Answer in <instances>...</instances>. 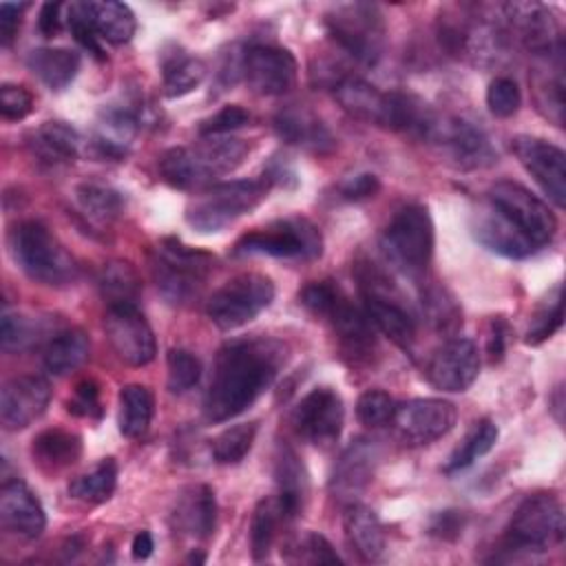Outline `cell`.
I'll use <instances>...</instances> for the list:
<instances>
[{"mask_svg": "<svg viewBox=\"0 0 566 566\" xmlns=\"http://www.w3.org/2000/svg\"><path fill=\"white\" fill-rule=\"evenodd\" d=\"M396 413V400L382 389H367L356 402V418L367 427H382L391 422Z\"/></svg>", "mask_w": 566, "mask_h": 566, "instance_id": "obj_50", "label": "cell"}, {"mask_svg": "<svg viewBox=\"0 0 566 566\" xmlns=\"http://www.w3.org/2000/svg\"><path fill=\"white\" fill-rule=\"evenodd\" d=\"M250 122V113L245 108H241L239 104H228L221 111H217L212 117L203 119L199 126L201 137H210V135H230L232 130L245 126Z\"/></svg>", "mask_w": 566, "mask_h": 566, "instance_id": "obj_54", "label": "cell"}, {"mask_svg": "<svg viewBox=\"0 0 566 566\" xmlns=\"http://www.w3.org/2000/svg\"><path fill=\"white\" fill-rule=\"evenodd\" d=\"M170 520L175 531L195 539H208L214 533L217 524L214 491L206 484L188 486L179 493Z\"/></svg>", "mask_w": 566, "mask_h": 566, "instance_id": "obj_25", "label": "cell"}, {"mask_svg": "<svg viewBox=\"0 0 566 566\" xmlns=\"http://www.w3.org/2000/svg\"><path fill=\"white\" fill-rule=\"evenodd\" d=\"M97 396H99V391H97V385L93 380L80 382L77 389H75L73 400H69V411H73L77 416H91L99 405Z\"/></svg>", "mask_w": 566, "mask_h": 566, "instance_id": "obj_58", "label": "cell"}, {"mask_svg": "<svg viewBox=\"0 0 566 566\" xmlns=\"http://www.w3.org/2000/svg\"><path fill=\"white\" fill-rule=\"evenodd\" d=\"M106 338L117 354L130 367L148 365L157 354L155 334L146 321V316L137 310V305H113L104 316Z\"/></svg>", "mask_w": 566, "mask_h": 566, "instance_id": "obj_16", "label": "cell"}, {"mask_svg": "<svg viewBox=\"0 0 566 566\" xmlns=\"http://www.w3.org/2000/svg\"><path fill=\"white\" fill-rule=\"evenodd\" d=\"M38 29L44 38H53L62 29V4L44 2L38 13Z\"/></svg>", "mask_w": 566, "mask_h": 566, "instance_id": "obj_60", "label": "cell"}, {"mask_svg": "<svg viewBox=\"0 0 566 566\" xmlns=\"http://www.w3.org/2000/svg\"><path fill=\"white\" fill-rule=\"evenodd\" d=\"M486 106L495 117H513L522 106L520 86L511 77H495L486 88Z\"/></svg>", "mask_w": 566, "mask_h": 566, "instance_id": "obj_52", "label": "cell"}, {"mask_svg": "<svg viewBox=\"0 0 566 566\" xmlns=\"http://www.w3.org/2000/svg\"><path fill=\"white\" fill-rule=\"evenodd\" d=\"M66 20H69V29H71V33H73V38L91 53V55H95L97 60H104L106 55H104V49H102V38L97 35V31H95V27H93V20H91V15H88V7H86V2H73V4H69V15H66Z\"/></svg>", "mask_w": 566, "mask_h": 566, "instance_id": "obj_51", "label": "cell"}, {"mask_svg": "<svg viewBox=\"0 0 566 566\" xmlns=\"http://www.w3.org/2000/svg\"><path fill=\"white\" fill-rule=\"evenodd\" d=\"M343 531L347 544L365 562H376L385 553V531L376 511L360 502H349L343 513Z\"/></svg>", "mask_w": 566, "mask_h": 566, "instance_id": "obj_28", "label": "cell"}, {"mask_svg": "<svg viewBox=\"0 0 566 566\" xmlns=\"http://www.w3.org/2000/svg\"><path fill=\"white\" fill-rule=\"evenodd\" d=\"M462 526H464V515L460 511H442L433 517L429 531L436 537L455 539L462 533Z\"/></svg>", "mask_w": 566, "mask_h": 566, "instance_id": "obj_59", "label": "cell"}, {"mask_svg": "<svg viewBox=\"0 0 566 566\" xmlns=\"http://www.w3.org/2000/svg\"><path fill=\"white\" fill-rule=\"evenodd\" d=\"M285 562L292 564H343L340 555L321 533L307 531L296 537L287 548H281Z\"/></svg>", "mask_w": 566, "mask_h": 566, "instance_id": "obj_48", "label": "cell"}, {"mask_svg": "<svg viewBox=\"0 0 566 566\" xmlns=\"http://www.w3.org/2000/svg\"><path fill=\"white\" fill-rule=\"evenodd\" d=\"M31 455L44 473H60L80 460L82 438L60 427L44 429L33 438Z\"/></svg>", "mask_w": 566, "mask_h": 566, "instance_id": "obj_29", "label": "cell"}, {"mask_svg": "<svg viewBox=\"0 0 566 566\" xmlns=\"http://www.w3.org/2000/svg\"><path fill=\"white\" fill-rule=\"evenodd\" d=\"M535 97L539 111L553 119L555 126H564V80L562 73L555 77L535 80Z\"/></svg>", "mask_w": 566, "mask_h": 566, "instance_id": "obj_53", "label": "cell"}, {"mask_svg": "<svg viewBox=\"0 0 566 566\" xmlns=\"http://www.w3.org/2000/svg\"><path fill=\"white\" fill-rule=\"evenodd\" d=\"M88 354H91L88 336L82 329L71 327V329L57 332L49 340L44 349V367L53 376H66L80 369L86 363Z\"/></svg>", "mask_w": 566, "mask_h": 566, "instance_id": "obj_34", "label": "cell"}, {"mask_svg": "<svg viewBox=\"0 0 566 566\" xmlns=\"http://www.w3.org/2000/svg\"><path fill=\"white\" fill-rule=\"evenodd\" d=\"M139 128L137 113L128 106H108L102 111L95 130V148L104 157L119 159L126 155L135 133Z\"/></svg>", "mask_w": 566, "mask_h": 566, "instance_id": "obj_31", "label": "cell"}, {"mask_svg": "<svg viewBox=\"0 0 566 566\" xmlns=\"http://www.w3.org/2000/svg\"><path fill=\"white\" fill-rule=\"evenodd\" d=\"M248 86L259 95H283L296 82V60L287 49L272 44H254L241 60Z\"/></svg>", "mask_w": 566, "mask_h": 566, "instance_id": "obj_20", "label": "cell"}, {"mask_svg": "<svg viewBox=\"0 0 566 566\" xmlns=\"http://www.w3.org/2000/svg\"><path fill=\"white\" fill-rule=\"evenodd\" d=\"M155 413V398L146 385H124L119 389V413L117 424L122 436L139 438L148 431Z\"/></svg>", "mask_w": 566, "mask_h": 566, "instance_id": "obj_35", "label": "cell"}, {"mask_svg": "<svg viewBox=\"0 0 566 566\" xmlns=\"http://www.w3.org/2000/svg\"><path fill=\"white\" fill-rule=\"evenodd\" d=\"M285 360L287 349L276 338L250 336L226 343L214 358L203 418L226 422L241 416L274 382Z\"/></svg>", "mask_w": 566, "mask_h": 566, "instance_id": "obj_1", "label": "cell"}, {"mask_svg": "<svg viewBox=\"0 0 566 566\" xmlns=\"http://www.w3.org/2000/svg\"><path fill=\"white\" fill-rule=\"evenodd\" d=\"M155 544H153V535L148 531H139L135 537H133V544H130V551H133V557L135 559H146L150 557Z\"/></svg>", "mask_w": 566, "mask_h": 566, "instance_id": "obj_62", "label": "cell"}, {"mask_svg": "<svg viewBox=\"0 0 566 566\" xmlns=\"http://www.w3.org/2000/svg\"><path fill=\"white\" fill-rule=\"evenodd\" d=\"M564 511L555 495H526L509 520L502 551L509 555L544 553L564 539Z\"/></svg>", "mask_w": 566, "mask_h": 566, "instance_id": "obj_7", "label": "cell"}, {"mask_svg": "<svg viewBox=\"0 0 566 566\" xmlns=\"http://www.w3.org/2000/svg\"><path fill=\"white\" fill-rule=\"evenodd\" d=\"M270 186L265 177L214 184L188 201L186 221L201 234L221 232L239 217L252 212L268 197Z\"/></svg>", "mask_w": 566, "mask_h": 566, "instance_id": "obj_5", "label": "cell"}, {"mask_svg": "<svg viewBox=\"0 0 566 566\" xmlns=\"http://www.w3.org/2000/svg\"><path fill=\"white\" fill-rule=\"evenodd\" d=\"M489 206L513 223L535 248L553 241L557 217L539 197L515 181H495L489 188Z\"/></svg>", "mask_w": 566, "mask_h": 566, "instance_id": "obj_12", "label": "cell"}, {"mask_svg": "<svg viewBox=\"0 0 566 566\" xmlns=\"http://www.w3.org/2000/svg\"><path fill=\"white\" fill-rule=\"evenodd\" d=\"M380 190V181L376 175L371 172H360L349 177L343 186H340V197L347 201H363L374 197Z\"/></svg>", "mask_w": 566, "mask_h": 566, "instance_id": "obj_56", "label": "cell"}, {"mask_svg": "<svg viewBox=\"0 0 566 566\" xmlns=\"http://www.w3.org/2000/svg\"><path fill=\"white\" fill-rule=\"evenodd\" d=\"M497 442V424L489 418H482L473 424V429L467 433L462 444L451 453L449 462L444 464L447 473H455L460 469L471 467L478 458L489 453Z\"/></svg>", "mask_w": 566, "mask_h": 566, "instance_id": "obj_44", "label": "cell"}, {"mask_svg": "<svg viewBox=\"0 0 566 566\" xmlns=\"http://www.w3.org/2000/svg\"><path fill=\"white\" fill-rule=\"evenodd\" d=\"M234 252L310 261L321 256L323 237H321V230L310 219L287 217L243 234L237 241Z\"/></svg>", "mask_w": 566, "mask_h": 566, "instance_id": "obj_11", "label": "cell"}, {"mask_svg": "<svg viewBox=\"0 0 566 566\" xmlns=\"http://www.w3.org/2000/svg\"><path fill=\"white\" fill-rule=\"evenodd\" d=\"M214 259L208 252L195 250L179 239H161L153 261L157 290L168 303L184 305L199 296V290L212 270Z\"/></svg>", "mask_w": 566, "mask_h": 566, "instance_id": "obj_8", "label": "cell"}, {"mask_svg": "<svg viewBox=\"0 0 566 566\" xmlns=\"http://www.w3.org/2000/svg\"><path fill=\"white\" fill-rule=\"evenodd\" d=\"M33 111V97L24 86L2 84L0 86V113L4 119L18 122Z\"/></svg>", "mask_w": 566, "mask_h": 566, "instance_id": "obj_55", "label": "cell"}, {"mask_svg": "<svg viewBox=\"0 0 566 566\" xmlns=\"http://www.w3.org/2000/svg\"><path fill=\"white\" fill-rule=\"evenodd\" d=\"M334 97L352 117L387 128L389 126V93L360 77H340L334 84Z\"/></svg>", "mask_w": 566, "mask_h": 566, "instance_id": "obj_26", "label": "cell"}, {"mask_svg": "<svg viewBox=\"0 0 566 566\" xmlns=\"http://www.w3.org/2000/svg\"><path fill=\"white\" fill-rule=\"evenodd\" d=\"M166 369H168V389L172 394H186L192 387H197L201 378V363L199 358L188 349H170L166 356Z\"/></svg>", "mask_w": 566, "mask_h": 566, "instance_id": "obj_49", "label": "cell"}, {"mask_svg": "<svg viewBox=\"0 0 566 566\" xmlns=\"http://www.w3.org/2000/svg\"><path fill=\"white\" fill-rule=\"evenodd\" d=\"M250 146L230 135H210L192 146H177L159 157V172L166 184L179 190H192L210 184L214 177L237 170Z\"/></svg>", "mask_w": 566, "mask_h": 566, "instance_id": "obj_2", "label": "cell"}, {"mask_svg": "<svg viewBox=\"0 0 566 566\" xmlns=\"http://www.w3.org/2000/svg\"><path fill=\"white\" fill-rule=\"evenodd\" d=\"M0 524L22 539L42 535L46 526L44 509L22 480H9L0 486Z\"/></svg>", "mask_w": 566, "mask_h": 566, "instance_id": "obj_23", "label": "cell"}, {"mask_svg": "<svg viewBox=\"0 0 566 566\" xmlns=\"http://www.w3.org/2000/svg\"><path fill=\"white\" fill-rule=\"evenodd\" d=\"M506 340H509V325L504 318H493L489 327V338H486V352L491 360H500L506 352Z\"/></svg>", "mask_w": 566, "mask_h": 566, "instance_id": "obj_61", "label": "cell"}, {"mask_svg": "<svg viewBox=\"0 0 566 566\" xmlns=\"http://www.w3.org/2000/svg\"><path fill=\"white\" fill-rule=\"evenodd\" d=\"M80 146H82V139L77 130L71 124L60 119L44 122L31 137L33 153L51 166L75 161L80 155Z\"/></svg>", "mask_w": 566, "mask_h": 566, "instance_id": "obj_33", "label": "cell"}, {"mask_svg": "<svg viewBox=\"0 0 566 566\" xmlns=\"http://www.w3.org/2000/svg\"><path fill=\"white\" fill-rule=\"evenodd\" d=\"M27 4L20 2H2L0 4V42L4 46H9L20 29V20H22V13H24Z\"/></svg>", "mask_w": 566, "mask_h": 566, "instance_id": "obj_57", "label": "cell"}, {"mask_svg": "<svg viewBox=\"0 0 566 566\" xmlns=\"http://www.w3.org/2000/svg\"><path fill=\"white\" fill-rule=\"evenodd\" d=\"M562 323H564V294H562V283H555L553 290H548L546 298L535 310L531 325L526 329L524 343L526 345L544 343L562 327Z\"/></svg>", "mask_w": 566, "mask_h": 566, "instance_id": "obj_45", "label": "cell"}, {"mask_svg": "<svg viewBox=\"0 0 566 566\" xmlns=\"http://www.w3.org/2000/svg\"><path fill=\"white\" fill-rule=\"evenodd\" d=\"M117 486V462L113 458H102L91 471L77 475L69 484L71 497L86 504L106 502Z\"/></svg>", "mask_w": 566, "mask_h": 566, "instance_id": "obj_42", "label": "cell"}, {"mask_svg": "<svg viewBox=\"0 0 566 566\" xmlns=\"http://www.w3.org/2000/svg\"><path fill=\"white\" fill-rule=\"evenodd\" d=\"M345 422L343 398L332 387H316L301 398L292 411V424L301 438L316 447L338 440Z\"/></svg>", "mask_w": 566, "mask_h": 566, "instance_id": "obj_17", "label": "cell"}, {"mask_svg": "<svg viewBox=\"0 0 566 566\" xmlns=\"http://www.w3.org/2000/svg\"><path fill=\"white\" fill-rule=\"evenodd\" d=\"M513 155L522 164V168L535 179V184L544 190V195L557 206H566V155L559 146L533 137L517 135L511 139Z\"/></svg>", "mask_w": 566, "mask_h": 566, "instance_id": "obj_14", "label": "cell"}, {"mask_svg": "<svg viewBox=\"0 0 566 566\" xmlns=\"http://www.w3.org/2000/svg\"><path fill=\"white\" fill-rule=\"evenodd\" d=\"M325 27L332 40L354 60L363 64H376L382 55L385 22L376 4H336L325 15Z\"/></svg>", "mask_w": 566, "mask_h": 566, "instance_id": "obj_10", "label": "cell"}, {"mask_svg": "<svg viewBox=\"0 0 566 566\" xmlns=\"http://www.w3.org/2000/svg\"><path fill=\"white\" fill-rule=\"evenodd\" d=\"M440 146L444 157L460 170H480L497 161L486 133L464 119H436L429 135Z\"/></svg>", "mask_w": 566, "mask_h": 566, "instance_id": "obj_18", "label": "cell"}, {"mask_svg": "<svg viewBox=\"0 0 566 566\" xmlns=\"http://www.w3.org/2000/svg\"><path fill=\"white\" fill-rule=\"evenodd\" d=\"M298 298L307 312L332 325V329L340 338L343 349L354 360H363L369 358V354H374V325L365 310L352 305L349 298L340 292V287L332 285L329 281H316L305 285Z\"/></svg>", "mask_w": 566, "mask_h": 566, "instance_id": "obj_4", "label": "cell"}, {"mask_svg": "<svg viewBox=\"0 0 566 566\" xmlns=\"http://www.w3.org/2000/svg\"><path fill=\"white\" fill-rule=\"evenodd\" d=\"M471 232L480 245H484L486 250H491L500 256L524 259L537 250L513 223H509L491 206L486 210L475 212Z\"/></svg>", "mask_w": 566, "mask_h": 566, "instance_id": "obj_27", "label": "cell"}, {"mask_svg": "<svg viewBox=\"0 0 566 566\" xmlns=\"http://www.w3.org/2000/svg\"><path fill=\"white\" fill-rule=\"evenodd\" d=\"M75 203L86 221L95 226H111L124 206L122 195L102 184H80L75 188Z\"/></svg>", "mask_w": 566, "mask_h": 566, "instance_id": "obj_40", "label": "cell"}, {"mask_svg": "<svg viewBox=\"0 0 566 566\" xmlns=\"http://www.w3.org/2000/svg\"><path fill=\"white\" fill-rule=\"evenodd\" d=\"M480 371V354L473 340L451 338L440 345L427 365L429 382L449 394L467 391Z\"/></svg>", "mask_w": 566, "mask_h": 566, "instance_id": "obj_21", "label": "cell"}, {"mask_svg": "<svg viewBox=\"0 0 566 566\" xmlns=\"http://www.w3.org/2000/svg\"><path fill=\"white\" fill-rule=\"evenodd\" d=\"M358 279L365 298V314L371 325L398 347L409 349L416 340V321L402 303V294L374 268H365Z\"/></svg>", "mask_w": 566, "mask_h": 566, "instance_id": "obj_13", "label": "cell"}, {"mask_svg": "<svg viewBox=\"0 0 566 566\" xmlns=\"http://www.w3.org/2000/svg\"><path fill=\"white\" fill-rule=\"evenodd\" d=\"M97 287L102 298L113 305H137V296L142 292L139 276L128 261H108L102 265L97 276Z\"/></svg>", "mask_w": 566, "mask_h": 566, "instance_id": "obj_39", "label": "cell"}, {"mask_svg": "<svg viewBox=\"0 0 566 566\" xmlns=\"http://www.w3.org/2000/svg\"><path fill=\"white\" fill-rule=\"evenodd\" d=\"M274 473L279 484V504L283 509L285 520H292L303 511L307 497V473L294 449H290L287 444L279 447Z\"/></svg>", "mask_w": 566, "mask_h": 566, "instance_id": "obj_32", "label": "cell"}, {"mask_svg": "<svg viewBox=\"0 0 566 566\" xmlns=\"http://www.w3.org/2000/svg\"><path fill=\"white\" fill-rule=\"evenodd\" d=\"M161 69H164V93H166V97L188 95L190 91H195L203 82V77L208 73V66L201 57L188 55L181 49H175L172 53L164 55Z\"/></svg>", "mask_w": 566, "mask_h": 566, "instance_id": "obj_37", "label": "cell"}, {"mask_svg": "<svg viewBox=\"0 0 566 566\" xmlns=\"http://www.w3.org/2000/svg\"><path fill=\"white\" fill-rule=\"evenodd\" d=\"M80 53L64 46H42L27 55L29 71L51 91L66 88L80 71Z\"/></svg>", "mask_w": 566, "mask_h": 566, "instance_id": "obj_30", "label": "cell"}, {"mask_svg": "<svg viewBox=\"0 0 566 566\" xmlns=\"http://www.w3.org/2000/svg\"><path fill=\"white\" fill-rule=\"evenodd\" d=\"M509 35L524 44L531 53L553 55L562 51L557 20L551 9L539 2H506L500 4Z\"/></svg>", "mask_w": 566, "mask_h": 566, "instance_id": "obj_19", "label": "cell"}, {"mask_svg": "<svg viewBox=\"0 0 566 566\" xmlns=\"http://www.w3.org/2000/svg\"><path fill=\"white\" fill-rule=\"evenodd\" d=\"M13 263L35 283L66 287L77 279V263L66 248L40 221H20L7 237Z\"/></svg>", "mask_w": 566, "mask_h": 566, "instance_id": "obj_3", "label": "cell"}, {"mask_svg": "<svg viewBox=\"0 0 566 566\" xmlns=\"http://www.w3.org/2000/svg\"><path fill=\"white\" fill-rule=\"evenodd\" d=\"M274 283L265 274L243 272L228 279L206 303L208 318L219 329H237L256 318L274 301Z\"/></svg>", "mask_w": 566, "mask_h": 566, "instance_id": "obj_9", "label": "cell"}, {"mask_svg": "<svg viewBox=\"0 0 566 566\" xmlns=\"http://www.w3.org/2000/svg\"><path fill=\"white\" fill-rule=\"evenodd\" d=\"M51 400V387L42 376H18L2 385L0 422L7 431L27 429L35 422Z\"/></svg>", "mask_w": 566, "mask_h": 566, "instance_id": "obj_22", "label": "cell"}, {"mask_svg": "<svg viewBox=\"0 0 566 566\" xmlns=\"http://www.w3.org/2000/svg\"><path fill=\"white\" fill-rule=\"evenodd\" d=\"M422 312L436 332L455 334L462 327V310H460L455 296L442 285L424 287Z\"/></svg>", "mask_w": 566, "mask_h": 566, "instance_id": "obj_43", "label": "cell"}, {"mask_svg": "<svg viewBox=\"0 0 566 566\" xmlns=\"http://www.w3.org/2000/svg\"><path fill=\"white\" fill-rule=\"evenodd\" d=\"M256 438V422H241L223 429L210 444L217 464H239Z\"/></svg>", "mask_w": 566, "mask_h": 566, "instance_id": "obj_47", "label": "cell"}, {"mask_svg": "<svg viewBox=\"0 0 566 566\" xmlns=\"http://www.w3.org/2000/svg\"><path fill=\"white\" fill-rule=\"evenodd\" d=\"M285 520L279 497H263L256 502L250 517V553L254 562H263L276 537L279 524Z\"/></svg>", "mask_w": 566, "mask_h": 566, "instance_id": "obj_41", "label": "cell"}, {"mask_svg": "<svg viewBox=\"0 0 566 566\" xmlns=\"http://www.w3.org/2000/svg\"><path fill=\"white\" fill-rule=\"evenodd\" d=\"M391 422L402 442L429 444L455 427L458 409L444 398H411L396 405Z\"/></svg>", "mask_w": 566, "mask_h": 566, "instance_id": "obj_15", "label": "cell"}, {"mask_svg": "<svg viewBox=\"0 0 566 566\" xmlns=\"http://www.w3.org/2000/svg\"><path fill=\"white\" fill-rule=\"evenodd\" d=\"M88 15L97 35L111 44H126L137 29L135 13L128 4L104 0V2H86Z\"/></svg>", "mask_w": 566, "mask_h": 566, "instance_id": "obj_36", "label": "cell"}, {"mask_svg": "<svg viewBox=\"0 0 566 566\" xmlns=\"http://www.w3.org/2000/svg\"><path fill=\"white\" fill-rule=\"evenodd\" d=\"M44 336V321L4 312L0 321V343L4 352H24Z\"/></svg>", "mask_w": 566, "mask_h": 566, "instance_id": "obj_46", "label": "cell"}, {"mask_svg": "<svg viewBox=\"0 0 566 566\" xmlns=\"http://www.w3.org/2000/svg\"><path fill=\"white\" fill-rule=\"evenodd\" d=\"M380 248L396 270L409 279H420L433 256V221L427 206L400 208L387 223Z\"/></svg>", "mask_w": 566, "mask_h": 566, "instance_id": "obj_6", "label": "cell"}, {"mask_svg": "<svg viewBox=\"0 0 566 566\" xmlns=\"http://www.w3.org/2000/svg\"><path fill=\"white\" fill-rule=\"evenodd\" d=\"M274 128L279 137L285 139L287 144H298L316 153L332 146V135L327 133V128L305 111L279 113L274 119Z\"/></svg>", "mask_w": 566, "mask_h": 566, "instance_id": "obj_38", "label": "cell"}, {"mask_svg": "<svg viewBox=\"0 0 566 566\" xmlns=\"http://www.w3.org/2000/svg\"><path fill=\"white\" fill-rule=\"evenodd\" d=\"M378 464V447L374 440L358 438L336 460L329 486L338 497H352L360 493L371 480Z\"/></svg>", "mask_w": 566, "mask_h": 566, "instance_id": "obj_24", "label": "cell"}]
</instances>
